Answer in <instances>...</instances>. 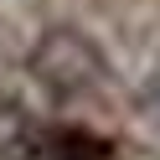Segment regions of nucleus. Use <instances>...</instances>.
Instances as JSON below:
<instances>
[{"mask_svg":"<svg viewBox=\"0 0 160 160\" xmlns=\"http://www.w3.org/2000/svg\"><path fill=\"white\" fill-rule=\"evenodd\" d=\"M31 72L52 98H83L93 88H103L108 62L83 31H47L31 52Z\"/></svg>","mask_w":160,"mask_h":160,"instance_id":"f257e3e1","label":"nucleus"},{"mask_svg":"<svg viewBox=\"0 0 160 160\" xmlns=\"http://www.w3.org/2000/svg\"><path fill=\"white\" fill-rule=\"evenodd\" d=\"M0 160H36V129L16 103H0Z\"/></svg>","mask_w":160,"mask_h":160,"instance_id":"f03ea898","label":"nucleus"},{"mask_svg":"<svg viewBox=\"0 0 160 160\" xmlns=\"http://www.w3.org/2000/svg\"><path fill=\"white\" fill-rule=\"evenodd\" d=\"M139 108H145L150 124H160V78H150V88L139 93Z\"/></svg>","mask_w":160,"mask_h":160,"instance_id":"7ed1b4c3","label":"nucleus"}]
</instances>
